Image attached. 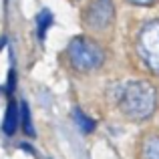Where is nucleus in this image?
Returning <instances> with one entry per match:
<instances>
[{
    "label": "nucleus",
    "mask_w": 159,
    "mask_h": 159,
    "mask_svg": "<svg viewBox=\"0 0 159 159\" xmlns=\"http://www.w3.org/2000/svg\"><path fill=\"white\" fill-rule=\"evenodd\" d=\"M66 58L77 73H91L103 66L105 51L97 40L89 36H75L66 47Z\"/></svg>",
    "instance_id": "2"
},
{
    "label": "nucleus",
    "mask_w": 159,
    "mask_h": 159,
    "mask_svg": "<svg viewBox=\"0 0 159 159\" xmlns=\"http://www.w3.org/2000/svg\"><path fill=\"white\" fill-rule=\"evenodd\" d=\"M75 121H77V127L81 129L83 133H91L95 129V121L91 119V117H87L81 109H77V111H75Z\"/></svg>",
    "instance_id": "8"
},
{
    "label": "nucleus",
    "mask_w": 159,
    "mask_h": 159,
    "mask_svg": "<svg viewBox=\"0 0 159 159\" xmlns=\"http://www.w3.org/2000/svg\"><path fill=\"white\" fill-rule=\"evenodd\" d=\"M119 109L127 119L145 121L157 109V91L147 81H129L119 93Z\"/></svg>",
    "instance_id": "1"
},
{
    "label": "nucleus",
    "mask_w": 159,
    "mask_h": 159,
    "mask_svg": "<svg viewBox=\"0 0 159 159\" xmlns=\"http://www.w3.org/2000/svg\"><path fill=\"white\" fill-rule=\"evenodd\" d=\"M81 18L87 28L103 32L111 28L113 20H115V4L113 0H91L85 6Z\"/></svg>",
    "instance_id": "4"
},
{
    "label": "nucleus",
    "mask_w": 159,
    "mask_h": 159,
    "mask_svg": "<svg viewBox=\"0 0 159 159\" xmlns=\"http://www.w3.org/2000/svg\"><path fill=\"white\" fill-rule=\"evenodd\" d=\"M52 26V14L51 10H40L36 14V34H39V40L43 43L44 36H47V30Z\"/></svg>",
    "instance_id": "7"
},
{
    "label": "nucleus",
    "mask_w": 159,
    "mask_h": 159,
    "mask_svg": "<svg viewBox=\"0 0 159 159\" xmlns=\"http://www.w3.org/2000/svg\"><path fill=\"white\" fill-rule=\"evenodd\" d=\"M137 52L149 70L159 77V20L145 24L137 39Z\"/></svg>",
    "instance_id": "3"
},
{
    "label": "nucleus",
    "mask_w": 159,
    "mask_h": 159,
    "mask_svg": "<svg viewBox=\"0 0 159 159\" xmlns=\"http://www.w3.org/2000/svg\"><path fill=\"white\" fill-rule=\"evenodd\" d=\"M131 4H137V6H153L155 2H159V0H129Z\"/></svg>",
    "instance_id": "10"
},
{
    "label": "nucleus",
    "mask_w": 159,
    "mask_h": 159,
    "mask_svg": "<svg viewBox=\"0 0 159 159\" xmlns=\"http://www.w3.org/2000/svg\"><path fill=\"white\" fill-rule=\"evenodd\" d=\"M18 121H20V107L16 105L14 101L8 103L6 113H4V121H2V131L6 135H14L16 127H18Z\"/></svg>",
    "instance_id": "5"
},
{
    "label": "nucleus",
    "mask_w": 159,
    "mask_h": 159,
    "mask_svg": "<svg viewBox=\"0 0 159 159\" xmlns=\"http://www.w3.org/2000/svg\"><path fill=\"white\" fill-rule=\"evenodd\" d=\"M20 125H22V129H24V133L26 135H34V127H32V123H30V111H28V105L26 103H20Z\"/></svg>",
    "instance_id": "9"
},
{
    "label": "nucleus",
    "mask_w": 159,
    "mask_h": 159,
    "mask_svg": "<svg viewBox=\"0 0 159 159\" xmlns=\"http://www.w3.org/2000/svg\"><path fill=\"white\" fill-rule=\"evenodd\" d=\"M141 159H159V135H145L139 145Z\"/></svg>",
    "instance_id": "6"
}]
</instances>
